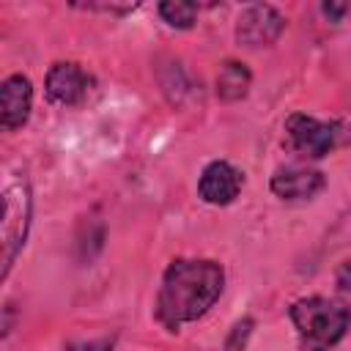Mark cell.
Segmentation results:
<instances>
[{
    "label": "cell",
    "instance_id": "6da1fadb",
    "mask_svg": "<svg viewBox=\"0 0 351 351\" xmlns=\"http://www.w3.org/2000/svg\"><path fill=\"white\" fill-rule=\"evenodd\" d=\"M225 271L214 261H173L156 296V315L167 329L197 321L219 299Z\"/></svg>",
    "mask_w": 351,
    "mask_h": 351
},
{
    "label": "cell",
    "instance_id": "7a4b0ae2",
    "mask_svg": "<svg viewBox=\"0 0 351 351\" xmlns=\"http://www.w3.org/2000/svg\"><path fill=\"white\" fill-rule=\"evenodd\" d=\"M288 313L299 335V351H329L351 326V307L340 299L307 296L293 302Z\"/></svg>",
    "mask_w": 351,
    "mask_h": 351
},
{
    "label": "cell",
    "instance_id": "3957f363",
    "mask_svg": "<svg viewBox=\"0 0 351 351\" xmlns=\"http://www.w3.org/2000/svg\"><path fill=\"white\" fill-rule=\"evenodd\" d=\"M30 186L25 173L19 170H5L3 176V225H0V236H3V271L0 277L5 280L16 255L25 247L27 239V228H30Z\"/></svg>",
    "mask_w": 351,
    "mask_h": 351
},
{
    "label": "cell",
    "instance_id": "277c9868",
    "mask_svg": "<svg viewBox=\"0 0 351 351\" xmlns=\"http://www.w3.org/2000/svg\"><path fill=\"white\" fill-rule=\"evenodd\" d=\"M285 140L293 154L307 156V159H321L337 143V123H324L318 118L293 112L285 121Z\"/></svg>",
    "mask_w": 351,
    "mask_h": 351
},
{
    "label": "cell",
    "instance_id": "5b68a950",
    "mask_svg": "<svg viewBox=\"0 0 351 351\" xmlns=\"http://www.w3.org/2000/svg\"><path fill=\"white\" fill-rule=\"evenodd\" d=\"M285 30V19L274 5L266 3H252L239 14L236 22V41L241 47L258 49V47H269L280 38V33Z\"/></svg>",
    "mask_w": 351,
    "mask_h": 351
},
{
    "label": "cell",
    "instance_id": "8992f818",
    "mask_svg": "<svg viewBox=\"0 0 351 351\" xmlns=\"http://www.w3.org/2000/svg\"><path fill=\"white\" fill-rule=\"evenodd\" d=\"M90 90V77L85 74V69L80 63H55L47 74V96L58 104L74 107L80 101H85Z\"/></svg>",
    "mask_w": 351,
    "mask_h": 351
},
{
    "label": "cell",
    "instance_id": "52a82bcc",
    "mask_svg": "<svg viewBox=\"0 0 351 351\" xmlns=\"http://www.w3.org/2000/svg\"><path fill=\"white\" fill-rule=\"evenodd\" d=\"M241 184H244V176L233 165L219 159V162L206 165V170L200 176V184H197V192L211 206H228L239 197Z\"/></svg>",
    "mask_w": 351,
    "mask_h": 351
},
{
    "label": "cell",
    "instance_id": "ba28073f",
    "mask_svg": "<svg viewBox=\"0 0 351 351\" xmlns=\"http://www.w3.org/2000/svg\"><path fill=\"white\" fill-rule=\"evenodd\" d=\"M30 107H33V85H30V80L22 77V74H11L0 88V121H3V129H8V132L19 129L27 121Z\"/></svg>",
    "mask_w": 351,
    "mask_h": 351
},
{
    "label": "cell",
    "instance_id": "9c48e42d",
    "mask_svg": "<svg viewBox=\"0 0 351 351\" xmlns=\"http://www.w3.org/2000/svg\"><path fill=\"white\" fill-rule=\"evenodd\" d=\"M324 189V173L310 167H280L271 176V192L282 200H304Z\"/></svg>",
    "mask_w": 351,
    "mask_h": 351
},
{
    "label": "cell",
    "instance_id": "30bf717a",
    "mask_svg": "<svg viewBox=\"0 0 351 351\" xmlns=\"http://www.w3.org/2000/svg\"><path fill=\"white\" fill-rule=\"evenodd\" d=\"M250 82H252L250 69L239 60H228V63H222V69L217 74V96L225 101L244 99L250 90Z\"/></svg>",
    "mask_w": 351,
    "mask_h": 351
},
{
    "label": "cell",
    "instance_id": "8fae6325",
    "mask_svg": "<svg viewBox=\"0 0 351 351\" xmlns=\"http://www.w3.org/2000/svg\"><path fill=\"white\" fill-rule=\"evenodd\" d=\"M159 14L162 19L170 25V27H192L195 25V16H197V5L195 3H181V0H170V3H162L159 5Z\"/></svg>",
    "mask_w": 351,
    "mask_h": 351
},
{
    "label": "cell",
    "instance_id": "7c38bea8",
    "mask_svg": "<svg viewBox=\"0 0 351 351\" xmlns=\"http://www.w3.org/2000/svg\"><path fill=\"white\" fill-rule=\"evenodd\" d=\"M250 332H252V318H244V321H239V324L233 326V332H230V337H228L225 348H228V351H244Z\"/></svg>",
    "mask_w": 351,
    "mask_h": 351
},
{
    "label": "cell",
    "instance_id": "4fadbf2b",
    "mask_svg": "<svg viewBox=\"0 0 351 351\" xmlns=\"http://www.w3.org/2000/svg\"><path fill=\"white\" fill-rule=\"evenodd\" d=\"M337 288L340 291H351V263H343L337 269Z\"/></svg>",
    "mask_w": 351,
    "mask_h": 351
},
{
    "label": "cell",
    "instance_id": "5bb4252c",
    "mask_svg": "<svg viewBox=\"0 0 351 351\" xmlns=\"http://www.w3.org/2000/svg\"><path fill=\"white\" fill-rule=\"evenodd\" d=\"M324 14L335 22V19H340V16L346 14V5H343V3H324Z\"/></svg>",
    "mask_w": 351,
    "mask_h": 351
}]
</instances>
